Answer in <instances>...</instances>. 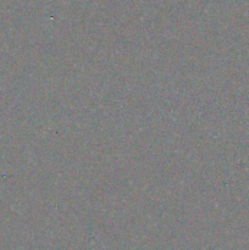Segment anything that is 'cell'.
I'll list each match as a JSON object with an SVG mask.
<instances>
[]
</instances>
